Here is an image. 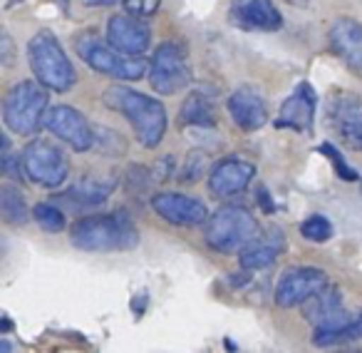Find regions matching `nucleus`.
Listing matches in <instances>:
<instances>
[{
	"label": "nucleus",
	"mask_w": 362,
	"mask_h": 353,
	"mask_svg": "<svg viewBox=\"0 0 362 353\" xmlns=\"http://www.w3.org/2000/svg\"><path fill=\"white\" fill-rule=\"evenodd\" d=\"M105 105L127 117L134 130L136 140L144 147H159L166 132V110L156 97L136 92L124 85H112L105 92Z\"/></svg>",
	"instance_id": "f257e3e1"
},
{
	"label": "nucleus",
	"mask_w": 362,
	"mask_h": 353,
	"mask_svg": "<svg viewBox=\"0 0 362 353\" xmlns=\"http://www.w3.org/2000/svg\"><path fill=\"white\" fill-rule=\"evenodd\" d=\"M70 239L80 252H127L139 244V232L127 214H95L77 219Z\"/></svg>",
	"instance_id": "f03ea898"
},
{
	"label": "nucleus",
	"mask_w": 362,
	"mask_h": 353,
	"mask_svg": "<svg viewBox=\"0 0 362 353\" xmlns=\"http://www.w3.org/2000/svg\"><path fill=\"white\" fill-rule=\"evenodd\" d=\"M28 62L37 82L52 92H67L75 85L77 75L60 40L50 30H40L28 43Z\"/></svg>",
	"instance_id": "7ed1b4c3"
},
{
	"label": "nucleus",
	"mask_w": 362,
	"mask_h": 353,
	"mask_svg": "<svg viewBox=\"0 0 362 353\" xmlns=\"http://www.w3.org/2000/svg\"><path fill=\"white\" fill-rule=\"evenodd\" d=\"M75 47L80 52V57L92 67L95 72L115 80H127L134 82L141 80L144 75H149V65L141 55H127V52L117 50L115 45L100 40L92 30L82 33L75 40Z\"/></svg>",
	"instance_id": "20e7f679"
},
{
	"label": "nucleus",
	"mask_w": 362,
	"mask_h": 353,
	"mask_svg": "<svg viewBox=\"0 0 362 353\" xmlns=\"http://www.w3.org/2000/svg\"><path fill=\"white\" fill-rule=\"evenodd\" d=\"M47 87L42 82L23 80L6 92L3 100V122L16 135H35L45 125Z\"/></svg>",
	"instance_id": "39448f33"
},
{
	"label": "nucleus",
	"mask_w": 362,
	"mask_h": 353,
	"mask_svg": "<svg viewBox=\"0 0 362 353\" xmlns=\"http://www.w3.org/2000/svg\"><path fill=\"white\" fill-rule=\"evenodd\" d=\"M261 234L258 222L243 207H218L206 222V244L214 252L233 254L253 242Z\"/></svg>",
	"instance_id": "423d86ee"
},
{
	"label": "nucleus",
	"mask_w": 362,
	"mask_h": 353,
	"mask_svg": "<svg viewBox=\"0 0 362 353\" xmlns=\"http://www.w3.org/2000/svg\"><path fill=\"white\" fill-rule=\"evenodd\" d=\"M23 172L30 182L47 189H57L70 174V162L55 142L33 140L23 150Z\"/></svg>",
	"instance_id": "0eeeda50"
},
{
	"label": "nucleus",
	"mask_w": 362,
	"mask_h": 353,
	"mask_svg": "<svg viewBox=\"0 0 362 353\" xmlns=\"http://www.w3.org/2000/svg\"><path fill=\"white\" fill-rule=\"evenodd\" d=\"M149 82L159 95H176L192 82L187 52L176 43H161L149 62Z\"/></svg>",
	"instance_id": "6e6552de"
},
{
	"label": "nucleus",
	"mask_w": 362,
	"mask_h": 353,
	"mask_svg": "<svg viewBox=\"0 0 362 353\" xmlns=\"http://www.w3.org/2000/svg\"><path fill=\"white\" fill-rule=\"evenodd\" d=\"M327 286V276L322 269L315 267H293L283 271L276 286V303L281 308H293L305 303L317 291Z\"/></svg>",
	"instance_id": "1a4fd4ad"
},
{
	"label": "nucleus",
	"mask_w": 362,
	"mask_h": 353,
	"mask_svg": "<svg viewBox=\"0 0 362 353\" xmlns=\"http://www.w3.org/2000/svg\"><path fill=\"white\" fill-rule=\"evenodd\" d=\"M45 127L57 137L60 142L70 145L77 152H87L95 145V132H92L90 122L85 115L70 105H55L45 112Z\"/></svg>",
	"instance_id": "9d476101"
},
{
	"label": "nucleus",
	"mask_w": 362,
	"mask_h": 353,
	"mask_svg": "<svg viewBox=\"0 0 362 353\" xmlns=\"http://www.w3.org/2000/svg\"><path fill=\"white\" fill-rule=\"evenodd\" d=\"M327 122L352 150H362V100L350 92H335L327 100Z\"/></svg>",
	"instance_id": "9b49d317"
},
{
	"label": "nucleus",
	"mask_w": 362,
	"mask_h": 353,
	"mask_svg": "<svg viewBox=\"0 0 362 353\" xmlns=\"http://www.w3.org/2000/svg\"><path fill=\"white\" fill-rule=\"evenodd\" d=\"M151 207L161 219H166L169 224H176V227H199V224H204L209 219L206 204L197 197H189V194H156L151 199Z\"/></svg>",
	"instance_id": "f8f14e48"
},
{
	"label": "nucleus",
	"mask_w": 362,
	"mask_h": 353,
	"mask_svg": "<svg viewBox=\"0 0 362 353\" xmlns=\"http://www.w3.org/2000/svg\"><path fill=\"white\" fill-rule=\"evenodd\" d=\"M107 43L127 55H141L151 43V30L139 16L122 13V16H112L107 23Z\"/></svg>",
	"instance_id": "ddd939ff"
},
{
	"label": "nucleus",
	"mask_w": 362,
	"mask_h": 353,
	"mask_svg": "<svg viewBox=\"0 0 362 353\" xmlns=\"http://www.w3.org/2000/svg\"><path fill=\"white\" fill-rule=\"evenodd\" d=\"M228 18L233 26L246 33H273L283 26V18L273 6V0H233L228 8Z\"/></svg>",
	"instance_id": "4468645a"
},
{
	"label": "nucleus",
	"mask_w": 362,
	"mask_h": 353,
	"mask_svg": "<svg viewBox=\"0 0 362 353\" xmlns=\"http://www.w3.org/2000/svg\"><path fill=\"white\" fill-rule=\"evenodd\" d=\"M315 105L317 97L308 82L293 90V95L281 105V112L276 117L278 130H296V132H313V122H315Z\"/></svg>",
	"instance_id": "2eb2a0df"
},
{
	"label": "nucleus",
	"mask_w": 362,
	"mask_h": 353,
	"mask_svg": "<svg viewBox=\"0 0 362 353\" xmlns=\"http://www.w3.org/2000/svg\"><path fill=\"white\" fill-rule=\"evenodd\" d=\"M253 174H256V167L251 162L238 159V157H226V159L214 164L211 174H209V189L216 197H233L251 184Z\"/></svg>",
	"instance_id": "dca6fc26"
},
{
	"label": "nucleus",
	"mask_w": 362,
	"mask_h": 353,
	"mask_svg": "<svg viewBox=\"0 0 362 353\" xmlns=\"http://www.w3.org/2000/svg\"><path fill=\"white\" fill-rule=\"evenodd\" d=\"M330 47L350 70H362V23L337 18L330 26Z\"/></svg>",
	"instance_id": "f3484780"
},
{
	"label": "nucleus",
	"mask_w": 362,
	"mask_h": 353,
	"mask_svg": "<svg viewBox=\"0 0 362 353\" xmlns=\"http://www.w3.org/2000/svg\"><path fill=\"white\" fill-rule=\"evenodd\" d=\"M228 112H231V120L243 132H256L268 122L266 100L256 90H251V87H238L228 97Z\"/></svg>",
	"instance_id": "a211bd4d"
},
{
	"label": "nucleus",
	"mask_w": 362,
	"mask_h": 353,
	"mask_svg": "<svg viewBox=\"0 0 362 353\" xmlns=\"http://www.w3.org/2000/svg\"><path fill=\"white\" fill-rule=\"evenodd\" d=\"M362 341V311L352 316L350 311L337 313L335 318L315 326L313 343L315 346H340V343H355Z\"/></svg>",
	"instance_id": "6ab92c4d"
},
{
	"label": "nucleus",
	"mask_w": 362,
	"mask_h": 353,
	"mask_svg": "<svg viewBox=\"0 0 362 353\" xmlns=\"http://www.w3.org/2000/svg\"><path fill=\"white\" fill-rule=\"evenodd\" d=\"M286 249V239H283L281 229H271L263 237H256L248 247L241 249V267L248 271H261L268 269Z\"/></svg>",
	"instance_id": "aec40b11"
},
{
	"label": "nucleus",
	"mask_w": 362,
	"mask_h": 353,
	"mask_svg": "<svg viewBox=\"0 0 362 353\" xmlns=\"http://www.w3.org/2000/svg\"><path fill=\"white\" fill-rule=\"evenodd\" d=\"M342 311H345V308H342L340 288L325 286L322 291H317L315 296L305 301V318L310 323H315V326L330 321V318H335L337 313H342Z\"/></svg>",
	"instance_id": "412c9836"
},
{
	"label": "nucleus",
	"mask_w": 362,
	"mask_h": 353,
	"mask_svg": "<svg viewBox=\"0 0 362 353\" xmlns=\"http://www.w3.org/2000/svg\"><path fill=\"white\" fill-rule=\"evenodd\" d=\"M115 189V179H97V176H87L82 182H77L75 187L67 192V197L75 199L80 204H87V207H95V204H102Z\"/></svg>",
	"instance_id": "4be33fe9"
},
{
	"label": "nucleus",
	"mask_w": 362,
	"mask_h": 353,
	"mask_svg": "<svg viewBox=\"0 0 362 353\" xmlns=\"http://www.w3.org/2000/svg\"><path fill=\"white\" fill-rule=\"evenodd\" d=\"M184 125H214V105L206 92H192L181 107Z\"/></svg>",
	"instance_id": "5701e85b"
},
{
	"label": "nucleus",
	"mask_w": 362,
	"mask_h": 353,
	"mask_svg": "<svg viewBox=\"0 0 362 353\" xmlns=\"http://www.w3.org/2000/svg\"><path fill=\"white\" fill-rule=\"evenodd\" d=\"M0 214H3V222L13 224V227H21V224H25L28 219H30L25 199L13 187L0 189Z\"/></svg>",
	"instance_id": "b1692460"
},
{
	"label": "nucleus",
	"mask_w": 362,
	"mask_h": 353,
	"mask_svg": "<svg viewBox=\"0 0 362 353\" xmlns=\"http://www.w3.org/2000/svg\"><path fill=\"white\" fill-rule=\"evenodd\" d=\"M33 219H35L42 232H47V234H60L62 229H65V214L57 207H52V204H37V207L33 209Z\"/></svg>",
	"instance_id": "393cba45"
},
{
	"label": "nucleus",
	"mask_w": 362,
	"mask_h": 353,
	"mask_svg": "<svg viewBox=\"0 0 362 353\" xmlns=\"http://www.w3.org/2000/svg\"><path fill=\"white\" fill-rule=\"evenodd\" d=\"M300 234L308 239V242L322 244V242H327V239L332 237V224L327 222L325 217H320V214H315V217L305 219V222L300 224Z\"/></svg>",
	"instance_id": "a878e982"
},
{
	"label": "nucleus",
	"mask_w": 362,
	"mask_h": 353,
	"mask_svg": "<svg viewBox=\"0 0 362 353\" xmlns=\"http://www.w3.org/2000/svg\"><path fill=\"white\" fill-rule=\"evenodd\" d=\"M161 0H124V8L127 13L132 16H139V18H149L159 11Z\"/></svg>",
	"instance_id": "bb28decb"
},
{
	"label": "nucleus",
	"mask_w": 362,
	"mask_h": 353,
	"mask_svg": "<svg viewBox=\"0 0 362 353\" xmlns=\"http://www.w3.org/2000/svg\"><path fill=\"white\" fill-rule=\"evenodd\" d=\"M320 150H322V155H327V157H330V159H332V164H335L337 174H340L342 179H357V174H352V169L345 164V159H342V157L337 155V150H335V147H332V145H327V142H325V145H322Z\"/></svg>",
	"instance_id": "cd10ccee"
},
{
	"label": "nucleus",
	"mask_w": 362,
	"mask_h": 353,
	"mask_svg": "<svg viewBox=\"0 0 362 353\" xmlns=\"http://www.w3.org/2000/svg\"><path fill=\"white\" fill-rule=\"evenodd\" d=\"M87 6H115V3H124V0H85Z\"/></svg>",
	"instance_id": "c85d7f7f"
},
{
	"label": "nucleus",
	"mask_w": 362,
	"mask_h": 353,
	"mask_svg": "<svg viewBox=\"0 0 362 353\" xmlns=\"http://www.w3.org/2000/svg\"><path fill=\"white\" fill-rule=\"evenodd\" d=\"M11 348H13V346H11V343H8V341L0 343V351H6V353H8V351H11Z\"/></svg>",
	"instance_id": "c756f323"
},
{
	"label": "nucleus",
	"mask_w": 362,
	"mask_h": 353,
	"mask_svg": "<svg viewBox=\"0 0 362 353\" xmlns=\"http://www.w3.org/2000/svg\"><path fill=\"white\" fill-rule=\"evenodd\" d=\"M16 3H21V0H8V6H16Z\"/></svg>",
	"instance_id": "7c9ffc66"
}]
</instances>
